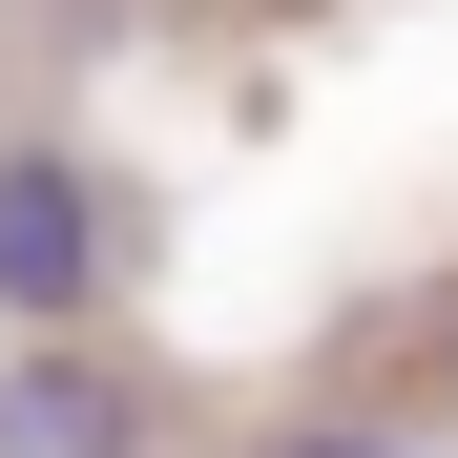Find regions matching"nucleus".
I'll list each match as a JSON object with an SVG mask.
<instances>
[{
    "label": "nucleus",
    "instance_id": "obj_1",
    "mask_svg": "<svg viewBox=\"0 0 458 458\" xmlns=\"http://www.w3.org/2000/svg\"><path fill=\"white\" fill-rule=\"evenodd\" d=\"M84 292H105V188L63 167V146H0V313L84 334Z\"/></svg>",
    "mask_w": 458,
    "mask_h": 458
},
{
    "label": "nucleus",
    "instance_id": "obj_2",
    "mask_svg": "<svg viewBox=\"0 0 458 458\" xmlns=\"http://www.w3.org/2000/svg\"><path fill=\"white\" fill-rule=\"evenodd\" d=\"M0 458H146L125 354H84V334H21V354H0Z\"/></svg>",
    "mask_w": 458,
    "mask_h": 458
},
{
    "label": "nucleus",
    "instance_id": "obj_3",
    "mask_svg": "<svg viewBox=\"0 0 458 458\" xmlns=\"http://www.w3.org/2000/svg\"><path fill=\"white\" fill-rule=\"evenodd\" d=\"M271 458H417V437H354V417H313V437H271Z\"/></svg>",
    "mask_w": 458,
    "mask_h": 458
},
{
    "label": "nucleus",
    "instance_id": "obj_4",
    "mask_svg": "<svg viewBox=\"0 0 458 458\" xmlns=\"http://www.w3.org/2000/svg\"><path fill=\"white\" fill-rule=\"evenodd\" d=\"M437 396H458V354H437Z\"/></svg>",
    "mask_w": 458,
    "mask_h": 458
}]
</instances>
